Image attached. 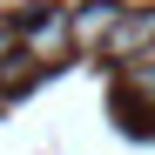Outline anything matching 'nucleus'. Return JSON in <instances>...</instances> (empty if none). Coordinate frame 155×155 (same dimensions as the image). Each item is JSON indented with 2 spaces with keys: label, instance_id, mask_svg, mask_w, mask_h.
<instances>
[{
  "label": "nucleus",
  "instance_id": "f257e3e1",
  "mask_svg": "<svg viewBox=\"0 0 155 155\" xmlns=\"http://www.w3.org/2000/svg\"><path fill=\"white\" fill-rule=\"evenodd\" d=\"M68 47H74V14H68V7H54V14H34L27 27H20V54H27L34 68L61 61Z\"/></svg>",
  "mask_w": 155,
  "mask_h": 155
},
{
  "label": "nucleus",
  "instance_id": "f03ea898",
  "mask_svg": "<svg viewBox=\"0 0 155 155\" xmlns=\"http://www.w3.org/2000/svg\"><path fill=\"white\" fill-rule=\"evenodd\" d=\"M135 54H155V7H121V27L108 41V61H135Z\"/></svg>",
  "mask_w": 155,
  "mask_h": 155
},
{
  "label": "nucleus",
  "instance_id": "7ed1b4c3",
  "mask_svg": "<svg viewBox=\"0 0 155 155\" xmlns=\"http://www.w3.org/2000/svg\"><path fill=\"white\" fill-rule=\"evenodd\" d=\"M68 14H74V54H108L121 7H68Z\"/></svg>",
  "mask_w": 155,
  "mask_h": 155
},
{
  "label": "nucleus",
  "instance_id": "20e7f679",
  "mask_svg": "<svg viewBox=\"0 0 155 155\" xmlns=\"http://www.w3.org/2000/svg\"><path fill=\"white\" fill-rule=\"evenodd\" d=\"M121 88L135 94V101H148V108H155V54H135V61H121Z\"/></svg>",
  "mask_w": 155,
  "mask_h": 155
},
{
  "label": "nucleus",
  "instance_id": "39448f33",
  "mask_svg": "<svg viewBox=\"0 0 155 155\" xmlns=\"http://www.w3.org/2000/svg\"><path fill=\"white\" fill-rule=\"evenodd\" d=\"M14 41H20L14 27H0V74H7V61H20V54H14Z\"/></svg>",
  "mask_w": 155,
  "mask_h": 155
}]
</instances>
